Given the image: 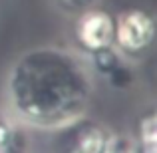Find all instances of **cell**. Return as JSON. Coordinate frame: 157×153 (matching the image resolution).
Here are the masks:
<instances>
[{
    "label": "cell",
    "instance_id": "cell-5",
    "mask_svg": "<svg viewBox=\"0 0 157 153\" xmlns=\"http://www.w3.org/2000/svg\"><path fill=\"white\" fill-rule=\"evenodd\" d=\"M88 58H90L88 66L92 76H98L113 90H127L133 84V72H131L129 62L113 46L100 50Z\"/></svg>",
    "mask_w": 157,
    "mask_h": 153
},
{
    "label": "cell",
    "instance_id": "cell-3",
    "mask_svg": "<svg viewBox=\"0 0 157 153\" xmlns=\"http://www.w3.org/2000/svg\"><path fill=\"white\" fill-rule=\"evenodd\" d=\"M155 40V18L145 8H127L115 16L113 48L127 62L147 56Z\"/></svg>",
    "mask_w": 157,
    "mask_h": 153
},
{
    "label": "cell",
    "instance_id": "cell-6",
    "mask_svg": "<svg viewBox=\"0 0 157 153\" xmlns=\"http://www.w3.org/2000/svg\"><path fill=\"white\" fill-rule=\"evenodd\" d=\"M137 135H139L137 149H141V151H155V147H157V125H155V111L153 109L139 117Z\"/></svg>",
    "mask_w": 157,
    "mask_h": 153
},
{
    "label": "cell",
    "instance_id": "cell-4",
    "mask_svg": "<svg viewBox=\"0 0 157 153\" xmlns=\"http://www.w3.org/2000/svg\"><path fill=\"white\" fill-rule=\"evenodd\" d=\"M74 18L76 20H74L72 36L80 56H92L113 46V14L100 6H94Z\"/></svg>",
    "mask_w": 157,
    "mask_h": 153
},
{
    "label": "cell",
    "instance_id": "cell-7",
    "mask_svg": "<svg viewBox=\"0 0 157 153\" xmlns=\"http://www.w3.org/2000/svg\"><path fill=\"white\" fill-rule=\"evenodd\" d=\"M98 2H100V0H54V4H56L64 14H70V16L82 14V12L98 6Z\"/></svg>",
    "mask_w": 157,
    "mask_h": 153
},
{
    "label": "cell",
    "instance_id": "cell-8",
    "mask_svg": "<svg viewBox=\"0 0 157 153\" xmlns=\"http://www.w3.org/2000/svg\"><path fill=\"white\" fill-rule=\"evenodd\" d=\"M105 153H137V147L127 137H117V135H113L109 147L105 149Z\"/></svg>",
    "mask_w": 157,
    "mask_h": 153
},
{
    "label": "cell",
    "instance_id": "cell-2",
    "mask_svg": "<svg viewBox=\"0 0 157 153\" xmlns=\"http://www.w3.org/2000/svg\"><path fill=\"white\" fill-rule=\"evenodd\" d=\"M46 133V153H105L113 137L104 123L86 113Z\"/></svg>",
    "mask_w": 157,
    "mask_h": 153
},
{
    "label": "cell",
    "instance_id": "cell-1",
    "mask_svg": "<svg viewBox=\"0 0 157 153\" xmlns=\"http://www.w3.org/2000/svg\"><path fill=\"white\" fill-rule=\"evenodd\" d=\"M94 76L82 56L56 46L26 50L8 70L4 100L18 123L54 129L88 111Z\"/></svg>",
    "mask_w": 157,
    "mask_h": 153
}]
</instances>
